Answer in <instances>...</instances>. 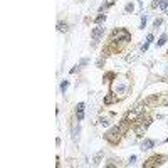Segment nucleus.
Returning a JSON list of instances; mask_svg holds the SVG:
<instances>
[{"label": "nucleus", "mask_w": 168, "mask_h": 168, "mask_svg": "<svg viewBox=\"0 0 168 168\" xmlns=\"http://www.w3.org/2000/svg\"><path fill=\"white\" fill-rule=\"evenodd\" d=\"M79 131H81L79 125H74V126H72V140H74V141L79 140Z\"/></svg>", "instance_id": "10"}, {"label": "nucleus", "mask_w": 168, "mask_h": 168, "mask_svg": "<svg viewBox=\"0 0 168 168\" xmlns=\"http://www.w3.org/2000/svg\"><path fill=\"white\" fill-rule=\"evenodd\" d=\"M151 40H153V36L150 34L148 39H146V42H145V44H143V47H141V52H145V51L148 49V47H150V44H151Z\"/></svg>", "instance_id": "12"}, {"label": "nucleus", "mask_w": 168, "mask_h": 168, "mask_svg": "<svg viewBox=\"0 0 168 168\" xmlns=\"http://www.w3.org/2000/svg\"><path fill=\"white\" fill-rule=\"evenodd\" d=\"M165 44H167V36H161V37L156 40V45H158V47H161V45H165Z\"/></svg>", "instance_id": "13"}, {"label": "nucleus", "mask_w": 168, "mask_h": 168, "mask_svg": "<svg viewBox=\"0 0 168 168\" xmlns=\"http://www.w3.org/2000/svg\"><path fill=\"white\" fill-rule=\"evenodd\" d=\"M125 130H126V126H114V128H111V130L106 133V140H108L109 143H113V145L119 143V140H121Z\"/></svg>", "instance_id": "1"}, {"label": "nucleus", "mask_w": 168, "mask_h": 168, "mask_svg": "<svg viewBox=\"0 0 168 168\" xmlns=\"http://www.w3.org/2000/svg\"><path fill=\"white\" fill-rule=\"evenodd\" d=\"M145 25H146V15L141 17V27H140V29H145Z\"/></svg>", "instance_id": "22"}, {"label": "nucleus", "mask_w": 168, "mask_h": 168, "mask_svg": "<svg viewBox=\"0 0 168 168\" xmlns=\"http://www.w3.org/2000/svg\"><path fill=\"white\" fill-rule=\"evenodd\" d=\"M134 161H136V156H134V155H133V156H131V158H130V163H131V165H133V163H134Z\"/></svg>", "instance_id": "25"}, {"label": "nucleus", "mask_w": 168, "mask_h": 168, "mask_svg": "<svg viewBox=\"0 0 168 168\" xmlns=\"http://www.w3.org/2000/svg\"><path fill=\"white\" fill-rule=\"evenodd\" d=\"M103 32H104V27H101V25H99V27H96V29H94L93 30V44H96V42H98V40H99V37H101V36H103Z\"/></svg>", "instance_id": "6"}, {"label": "nucleus", "mask_w": 168, "mask_h": 168, "mask_svg": "<svg viewBox=\"0 0 168 168\" xmlns=\"http://www.w3.org/2000/svg\"><path fill=\"white\" fill-rule=\"evenodd\" d=\"M113 3H114V0H108L106 3H103V5H101V10H104V9H108V7H111Z\"/></svg>", "instance_id": "15"}, {"label": "nucleus", "mask_w": 168, "mask_h": 168, "mask_svg": "<svg viewBox=\"0 0 168 168\" xmlns=\"http://www.w3.org/2000/svg\"><path fill=\"white\" fill-rule=\"evenodd\" d=\"M153 146H155V141H153V140H143V143H141V150H143V151L153 148Z\"/></svg>", "instance_id": "8"}, {"label": "nucleus", "mask_w": 168, "mask_h": 168, "mask_svg": "<svg viewBox=\"0 0 168 168\" xmlns=\"http://www.w3.org/2000/svg\"><path fill=\"white\" fill-rule=\"evenodd\" d=\"M158 7H160V9H167L168 7V0H161V2L158 3Z\"/></svg>", "instance_id": "19"}, {"label": "nucleus", "mask_w": 168, "mask_h": 168, "mask_svg": "<svg viewBox=\"0 0 168 168\" xmlns=\"http://www.w3.org/2000/svg\"><path fill=\"white\" fill-rule=\"evenodd\" d=\"M161 160H165V156H158V155H156V156H151L143 167L145 168H151V167H156V165H161Z\"/></svg>", "instance_id": "3"}, {"label": "nucleus", "mask_w": 168, "mask_h": 168, "mask_svg": "<svg viewBox=\"0 0 168 168\" xmlns=\"http://www.w3.org/2000/svg\"><path fill=\"white\" fill-rule=\"evenodd\" d=\"M113 116H114L113 113H106V114H103V116H101V119H99V123H101L103 126H106V125L109 123V119H111Z\"/></svg>", "instance_id": "7"}, {"label": "nucleus", "mask_w": 168, "mask_h": 168, "mask_svg": "<svg viewBox=\"0 0 168 168\" xmlns=\"http://www.w3.org/2000/svg\"><path fill=\"white\" fill-rule=\"evenodd\" d=\"M101 156H103V151H99V153L96 155V158H94V163H99V160H101Z\"/></svg>", "instance_id": "21"}, {"label": "nucleus", "mask_w": 168, "mask_h": 168, "mask_svg": "<svg viewBox=\"0 0 168 168\" xmlns=\"http://www.w3.org/2000/svg\"><path fill=\"white\" fill-rule=\"evenodd\" d=\"M57 30H59V32H67L69 27H67L66 22H59V24H57Z\"/></svg>", "instance_id": "11"}, {"label": "nucleus", "mask_w": 168, "mask_h": 168, "mask_svg": "<svg viewBox=\"0 0 168 168\" xmlns=\"http://www.w3.org/2000/svg\"><path fill=\"white\" fill-rule=\"evenodd\" d=\"M133 9H134V5H133V3H128V5L125 7V10H126V12H133Z\"/></svg>", "instance_id": "20"}, {"label": "nucleus", "mask_w": 168, "mask_h": 168, "mask_svg": "<svg viewBox=\"0 0 168 168\" xmlns=\"http://www.w3.org/2000/svg\"><path fill=\"white\" fill-rule=\"evenodd\" d=\"M84 118V113H77V121H81Z\"/></svg>", "instance_id": "23"}, {"label": "nucleus", "mask_w": 168, "mask_h": 168, "mask_svg": "<svg viewBox=\"0 0 168 168\" xmlns=\"http://www.w3.org/2000/svg\"><path fill=\"white\" fill-rule=\"evenodd\" d=\"M67 86H69V81H62V84H61V91L64 93V91L67 89Z\"/></svg>", "instance_id": "18"}, {"label": "nucleus", "mask_w": 168, "mask_h": 168, "mask_svg": "<svg viewBox=\"0 0 168 168\" xmlns=\"http://www.w3.org/2000/svg\"><path fill=\"white\" fill-rule=\"evenodd\" d=\"M150 126V119H146V121H143V123H140L136 128H134V133H136V136H143L145 134V131L148 130Z\"/></svg>", "instance_id": "4"}, {"label": "nucleus", "mask_w": 168, "mask_h": 168, "mask_svg": "<svg viewBox=\"0 0 168 168\" xmlns=\"http://www.w3.org/2000/svg\"><path fill=\"white\" fill-rule=\"evenodd\" d=\"M104 19H106V14H101V15H98V17H96V24H101Z\"/></svg>", "instance_id": "17"}, {"label": "nucleus", "mask_w": 168, "mask_h": 168, "mask_svg": "<svg viewBox=\"0 0 168 168\" xmlns=\"http://www.w3.org/2000/svg\"><path fill=\"white\" fill-rule=\"evenodd\" d=\"M114 101H116V98H114L113 94H108V96L104 98V103H106V104H111V103H114Z\"/></svg>", "instance_id": "14"}, {"label": "nucleus", "mask_w": 168, "mask_h": 168, "mask_svg": "<svg viewBox=\"0 0 168 168\" xmlns=\"http://www.w3.org/2000/svg\"><path fill=\"white\" fill-rule=\"evenodd\" d=\"M158 25H161V19H156V20H155V27H158Z\"/></svg>", "instance_id": "24"}, {"label": "nucleus", "mask_w": 168, "mask_h": 168, "mask_svg": "<svg viewBox=\"0 0 168 168\" xmlns=\"http://www.w3.org/2000/svg\"><path fill=\"white\" fill-rule=\"evenodd\" d=\"M141 113H143V108H141V106H138V108H136L134 111H131L130 114H128V118H126V121H128V123H131V121H134V119H136V118H138V116H140Z\"/></svg>", "instance_id": "5"}, {"label": "nucleus", "mask_w": 168, "mask_h": 168, "mask_svg": "<svg viewBox=\"0 0 168 168\" xmlns=\"http://www.w3.org/2000/svg\"><path fill=\"white\" fill-rule=\"evenodd\" d=\"M130 37H131L130 32H128V30H125V29H119V30H116V32L113 34V40H116V39H118V40H119V39H123L125 42H128Z\"/></svg>", "instance_id": "2"}, {"label": "nucleus", "mask_w": 168, "mask_h": 168, "mask_svg": "<svg viewBox=\"0 0 168 168\" xmlns=\"http://www.w3.org/2000/svg\"><path fill=\"white\" fill-rule=\"evenodd\" d=\"M125 88H126L125 82H114V84H113V91H119V93H123Z\"/></svg>", "instance_id": "9"}, {"label": "nucleus", "mask_w": 168, "mask_h": 168, "mask_svg": "<svg viewBox=\"0 0 168 168\" xmlns=\"http://www.w3.org/2000/svg\"><path fill=\"white\" fill-rule=\"evenodd\" d=\"M76 113H84V103H79L76 106Z\"/></svg>", "instance_id": "16"}]
</instances>
